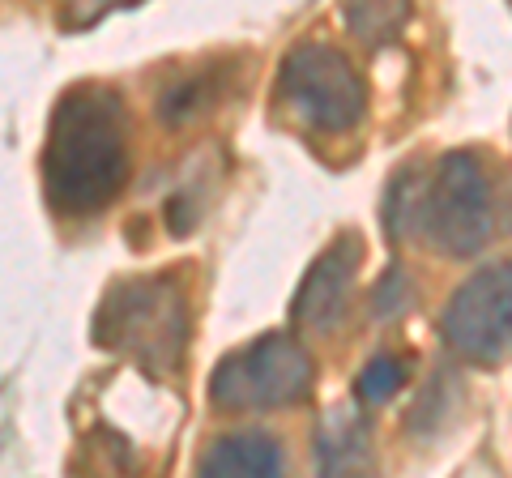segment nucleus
<instances>
[{"label": "nucleus", "mask_w": 512, "mask_h": 478, "mask_svg": "<svg viewBox=\"0 0 512 478\" xmlns=\"http://www.w3.org/2000/svg\"><path fill=\"white\" fill-rule=\"evenodd\" d=\"M128 107L120 90L82 82L60 94L43 141V197L64 218L103 214L128 184Z\"/></svg>", "instance_id": "1"}, {"label": "nucleus", "mask_w": 512, "mask_h": 478, "mask_svg": "<svg viewBox=\"0 0 512 478\" xmlns=\"http://www.w3.org/2000/svg\"><path fill=\"white\" fill-rule=\"evenodd\" d=\"M389 239H423L444 257H474L495 235V193L478 154H444L431 180L419 171H402L389 184L384 210Z\"/></svg>", "instance_id": "2"}, {"label": "nucleus", "mask_w": 512, "mask_h": 478, "mask_svg": "<svg viewBox=\"0 0 512 478\" xmlns=\"http://www.w3.org/2000/svg\"><path fill=\"white\" fill-rule=\"evenodd\" d=\"M94 342L146 372H175L188 346V291L175 274L124 278L94 312Z\"/></svg>", "instance_id": "3"}, {"label": "nucleus", "mask_w": 512, "mask_h": 478, "mask_svg": "<svg viewBox=\"0 0 512 478\" xmlns=\"http://www.w3.org/2000/svg\"><path fill=\"white\" fill-rule=\"evenodd\" d=\"M312 385H316V363L308 346L291 338V333H265V338L218 359L210 376V402L231 414L286 410L308 402Z\"/></svg>", "instance_id": "4"}, {"label": "nucleus", "mask_w": 512, "mask_h": 478, "mask_svg": "<svg viewBox=\"0 0 512 478\" xmlns=\"http://www.w3.org/2000/svg\"><path fill=\"white\" fill-rule=\"evenodd\" d=\"M278 94L316 133H350L363 120V107H367L363 77L329 43L291 47L278 69Z\"/></svg>", "instance_id": "5"}, {"label": "nucleus", "mask_w": 512, "mask_h": 478, "mask_svg": "<svg viewBox=\"0 0 512 478\" xmlns=\"http://www.w3.org/2000/svg\"><path fill=\"white\" fill-rule=\"evenodd\" d=\"M448 350L470 363H504L512 342V274L508 265H487L453 291L440 316Z\"/></svg>", "instance_id": "6"}, {"label": "nucleus", "mask_w": 512, "mask_h": 478, "mask_svg": "<svg viewBox=\"0 0 512 478\" xmlns=\"http://www.w3.org/2000/svg\"><path fill=\"white\" fill-rule=\"evenodd\" d=\"M363 265V239L355 231H342L333 244L312 261V269L303 274L291 316L299 329L329 333L338 329V321L350 308V286H355V269Z\"/></svg>", "instance_id": "7"}, {"label": "nucleus", "mask_w": 512, "mask_h": 478, "mask_svg": "<svg viewBox=\"0 0 512 478\" xmlns=\"http://www.w3.org/2000/svg\"><path fill=\"white\" fill-rule=\"evenodd\" d=\"M197 474L205 478H274L282 474V449L265 432H235L201 453Z\"/></svg>", "instance_id": "8"}, {"label": "nucleus", "mask_w": 512, "mask_h": 478, "mask_svg": "<svg viewBox=\"0 0 512 478\" xmlns=\"http://www.w3.org/2000/svg\"><path fill=\"white\" fill-rule=\"evenodd\" d=\"M410 0H346L342 22L350 30V39H359V47L376 52V47L393 43L410 22Z\"/></svg>", "instance_id": "9"}, {"label": "nucleus", "mask_w": 512, "mask_h": 478, "mask_svg": "<svg viewBox=\"0 0 512 478\" xmlns=\"http://www.w3.org/2000/svg\"><path fill=\"white\" fill-rule=\"evenodd\" d=\"M363 427L355 419H329L325 427H320V466H325L329 474H346L355 466H367V444H363Z\"/></svg>", "instance_id": "10"}, {"label": "nucleus", "mask_w": 512, "mask_h": 478, "mask_svg": "<svg viewBox=\"0 0 512 478\" xmlns=\"http://www.w3.org/2000/svg\"><path fill=\"white\" fill-rule=\"evenodd\" d=\"M406 380H410V363L402 355H376V359H367V368L359 372L355 393H359V402L380 406V402H389V397L402 393Z\"/></svg>", "instance_id": "11"}, {"label": "nucleus", "mask_w": 512, "mask_h": 478, "mask_svg": "<svg viewBox=\"0 0 512 478\" xmlns=\"http://www.w3.org/2000/svg\"><path fill=\"white\" fill-rule=\"evenodd\" d=\"M133 5H141V0H64L60 22H64V30H90V26H99L107 13L133 9Z\"/></svg>", "instance_id": "12"}, {"label": "nucleus", "mask_w": 512, "mask_h": 478, "mask_svg": "<svg viewBox=\"0 0 512 478\" xmlns=\"http://www.w3.org/2000/svg\"><path fill=\"white\" fill-rule=\"evenodd\" d=\"M406 304H410V278H406L402 265H393L389 274L376 282V291H372V312H376V316H397Z\"/></svg>", "instance_id": "13"}]
</instances>
